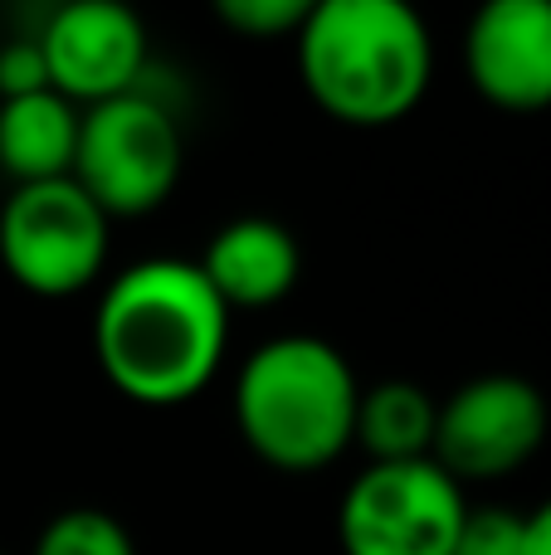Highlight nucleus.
<instances>
[{"label":"nucleus","mask_w":551,"mask_h":555,"mask_svg":"<svg viewBox=\"0 0 551 555\" xmlns=\"http://www.w3.org/2000/svg\"><path fill=\"white\" fill-rule=\"evenodd\" d=\"M454 555H523V517L503 507H469Z\"/></svg>","instance_id":"15"},{"label":"nucleus","mask_w":551,"mask_h":555,"mask_svg":"<svg viewBox=\"0 0 551 555\" xmlns=\"http://www.w3.org/2000/svg\"><path fill=\"white\" fill-rule=\"evenodd\" d=\"M523 555H551V498L523 517Z\"/></svg>","instance_id":"17"},{"label":"nucleus","mask_w":551,"mask_h":555,"mask_svg":"<svg viewBox=\"0 0 551 555\" xmlns=\"http://www.w3.org/2000/svg\"><path fill=\"white\" fill-rule=\"evenodd\" d=\"M78 122H84V113L68 98H59L54 88L29 98H5L0 103V171L15 185L74 176Z\"/></svg>","instance_id":"11"},{"label":"nucleus","mask_w":551,"mask_h":555,"mask_svg":"<svg viewBox=\"0 0 551 555\" xmlns=\"http://www.w3.org/2000/svg\"><path fill=\"white\" fill-rule=\"evenodd\" d=\"M107 224L74 176L15 185L0 205V263L25 293L74 297L103 273Z\"/></svg>","instance_id":"6"},{"label":"nucleus","mask_w":551,"mask_h":555,"mask_svg":"<svg viewBox=\"0 0 551 555\" xmlns=\"http://www.w3.org/2000/svg\"><path fill=\"white\" fill-rule=\"evenodd\" d=\"M230 346V307L195 259H142L107 283L93 351L107 385L146 410H176L215 380Z\"/></svg>","instance_id":"1"},{"label":"nucleus","mask_w":551,"mask_h":555,"mask_svg":"<svg viewBox=\"0 0 551 555\" xmlns=\"http://www.w3.org/2000/svg\"><path fill=\"white\" fill-rule=\"evenodd\" d=\"M181 127L162 98L132 93L84 107L74 181L107 220H137L171 201L181 181Z\"/></svg>","instance_id":"4"},{"label":"nucleus","mask_w":551,"mask_h":555,"mask_svg":"<svg viewBox=\"0 0 551 555\" xmlns=\"http://www.w3.org/2000/svg\"><path fill=\"white\" fill-rule=\"evenodd\" d=\"M49 88V68H44V49L39 39H10L0 49V103L5 98H29Z\"/></svg>","instance_id":"16"},{"label":"nucleus","mask_w":551,"mask_h":555,"mask_svg":"<svg viewBox=\"0 0 551 555\" xmlns=\"http://www.w3.org/2000/svg\"><path fill=\"white\" fill-rule=\"evenodd\" d=\"M551 410L533 380L523 375H478L459 385L439 404L435 453L430 459L464 488V482L513 478L547 443Z\"/></svg>","instance_id":"7"},{"label":"nucleus","mask_w":551,"mask_h":555,"mask_svg":"<svg viewBox=\"0 0 551 555\" xmlns=\"http://www.w3.org/2000/svg\"><path fill=\"white\" fill-rule=\"evenodd\" d=\"M195 269L205 273V283L215 287L225 307H273L293 293L303 273V254L298 240L283 230L279 220H264V215H244L215 230V240L205 244V254L195 259Z\"/></svg>","instance_id":"10"},{"label":"nucleus","mask_w":551,"mask_h":555,"mask_svg":"<svg viewBox=\"0 0 551 555\" xmlns=\"http://www.w3.org/2000/svg\"><path fill=\"white\" fill-rule=\"evenodd\" d=\"M469 502L435 459L367 463L337 507L342 555H454Z\"/></svg>","instance_id":"5"},{"label":"nucleus","mask_w":551,"mask_h":555,"mask_svg":"<svg viewBox=\"0 0 551 555\" xmlns=\"http://www.w3.org/2000/svg\"><path fill=\"white\" fill-rule=\"evenodd\" d=\"M361 385L322 336H273L240 365L234 424L254 459L279 473H318L351 449Z\"/></svg>","instance_id":"3"},{"label":"nucleus","mask_w":551,"mask_h":555,"mask_svg":"<svg viewBox=\"0 0 551 555\" xmlns=\"http://www.w3.org/2000/svg\"><path fill=\"white\" fill-rule=\"evenodd\" d=\"M464 74L503 113L551 107V0H488L464 29Z\"/></svg>","instance_id":"9"},{"label":"nucleus","mask_w":551,"mask_h":555,"mask_svg":"<svg viewBox=\"0 0 551 555\" xmlns=\"http://www.w3.org/2000/svg\"><path fill=\"white\" fill-rule=\"evenodd\" d=\"M439 400L415 380H381L361 390L357 400V434L371 463H420L435 453Z\"/></svg>","instance_id":"12"},{"label":"nucleus","mask_w":551,"mask_h":555,"mask_svg":"<svg viewBox=\"0 0 551 555\" xmlns=\"http://www.w3.org/2000/svg\"><path fill=\"white\" fill-rule=\"evenodd\" d=\"M312 0H220L215 15L244 39H293L308 20Z\"/></svg>","instance_id":"14"},{"label":"nucleus","mask_w":551,"mask_h":555,"mask_svg":"<svg viewBox=\"0 0 551 555\" xmlns=\"http://www.w3.org/2000/svg\"><path fill=\"white\" fill-rule=\"evenodd\" d=\"M293 49L308 98L342 127L406 122L435 78V39L406 0H318Z\"/></svg>","instance_id":"2"},{"label":"nucleus","mask_w":551,"mask_h":555,"mask_svg":"<svg viewBox=\"0 0 551 555\" xmlns=\"http://www.w3.org/2000/svg\"><path fill=\"white\" fill-rule=\"evenodd\" d=\"M44 68L49 88L84 113L142 88L146 68V29L117 0H74L44 20Z\"/></svg>","instance_id":"8"},{"label":"nucleus","mask_w":551,"mask_h":555,"mask_svg":"<svg viewBox=\"0 0 551 555\" xmlns=\"http://www.w3.org/2000/svg\"><path fill=\"white\" fill-rule=\"evenodd\" d=\"M29 555H137L132 531L103 507H68L39 531Z\"/></svg>","instance_id":"13"}]
</instances>
